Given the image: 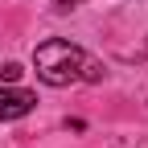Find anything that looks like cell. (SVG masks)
<instances>
[{
  "instance_id": "cell-3",
  "label": "cell",
  "mask_w": 148,
  "mask_h": 148,
  "mask_svg": "<svg viewBox=\"0 0 148 148\" xmlns=\"http://www.w3.org/2000/svg\"><path fill=\"white\" fill-rule=\"evenodd\" d=\"M16 78H21V66H16V62H4V66H0V82H16Z\"/></svg>"
},
{
  "instance_id": "cell-4",
  "label": "cell",
  "mask_w": 148,
  "mask_h": 148,
  "mask_svg": "<svg viewBox=\"0 0 148 148\" xmlns=\"http://www.w3.org/2000/svg\"><path fill=\"white\" fill-rule=\"evenodd\" d=\"M53 4H62V8H74V4H82V0H53Z\"/></svg>"
},
{
  "instance_id": "cell-1",
  "label": "cell",
  "mask_w": 148,
  "mask_h": 148,
  "mask_svg": "<svg viewBox=\"0 0 148 148\" xmlns=\"http://www.w3.org/2000/svg\"><path fill=\"white\" fill-rule=\"evenodd\" d=\"M33 66H37V78L45 86H70V82H103V66L95 58H86L78 45L62 41V37H49L33 49Z\"/></svg>"
},
{
  "instance_id": "cell-2",
  "label": "cell",
  "mask_w": 148,
  "mask_h": 148,
  "mask_svg": "<svg viewBox=\"0 0 148 148\" xmlns=\"http://www.w3.org/2000/svg\"><path fill=\"white\" fill-rule=\"evenodd\" d=\"M37 103L33 90H21V86H0V119H21L29 115Z\"/></svg>"
}]
</instances>
